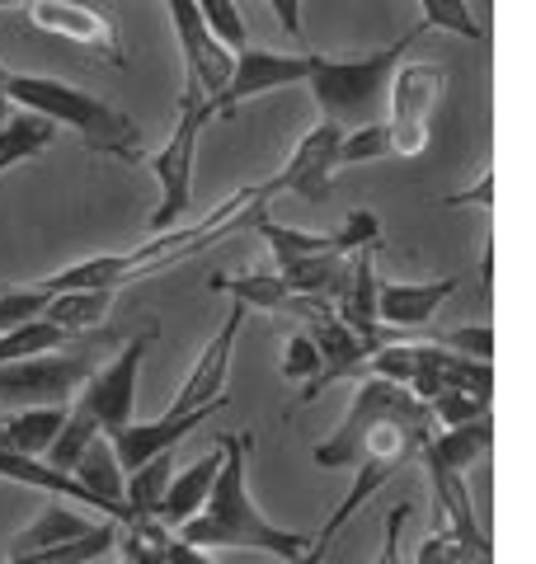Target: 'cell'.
<instances>
[{
  "instance_id": "6da1fadb",
  "label": "cell",
  "mask_w": 536,
  "mask_h": 564,
  "mask_svg": "<svg viewBox=\"0 0 536 564\" xmlns=\"http://www.w3.org/2000/svg\"><path fill=\"white\" fill-rule=\"evenodd\" d=\"M217 447H222V466H217V480H212L207 503L174 536L199 545V551H259V555L292 564L311 545V536L278 527L249 499V447H255V437L222 433Z\"/></svg>"
},
{
  "instance_id": "7a4b0ae2",
  "label": "cell",
  "mask_w": 536,
  "mask_h": 564,
  "mask_svg": "<svg viewBox=\"0 0 536 564\" xmlns=\"http://www.w3.org/2000/svg\"><path fill=\"white\" fill-rule=\"evenodd\" d=\"M0 90H6L10 104L47 118L52 128H71L85 151L114 155V161H141V128L99 95H85L57 76H29V70H6Z\"/></svg>"
},
{
  "instance_id": "3957f363",
  "label": "cell",
  "mask_w": 536,
  "mask_h": 564,
  "mask_svg": "<svg viewBox=\"0 0 536 564\" xmlns=\"http://www.w3.org/2000/svg\"><path fill=\"white\" fill-rule=\"evenodd\" d=\"M424 24L415 33H400L390 47H377V52H363V57H320V52H311V95H315V109L325 122H334V128H363V122L377 118L382 99H386V80L390 70L400 66V57L409 47H415L424 39Z\"/></svg>"
},
{
  "instance_id": "277c9868",
  "label": "cell",
  "mask_w": 536,
  "mask_h": 564,
  "mask_svg": "<svg viewBox=\"0 0 536 564\" xmlns=\"http://www.w3.org/2000/svg\"><path fill=\"white\" fill-rule=\"evenodd\" d=\"M122 339L114 329H85L71 334L62 348L33 352V358L0 367V404L10 410H29V404H71L76 391L89 381V372L109 358Z\"/></svg>"
},
{
  "instance_id": "5b68a950",
  "label": "cell",
  "mask_w": 536,
  "mask_h": 564,
  "mask_svg": "<svg viewBox=\"0 0 536 564\" xmlns=\"http://www.w3.org/2000/svg\"><path fill=\"white\" fill-rule=\"evenodd\" d=\"M447 90V66L442 62H424L409 57L390 70L386 80V132H390V155L415 161L428 151V128H433L438 99Z\"/></svg>"
},
{
  "instance_id": "8992f818",
  "label": "cell",
  "mask_w": 536,
  "mask_h": 564,
  "mask_svg": "<svg viewBox=\"0 0 536 564\" xmlns=\"http://www.w3.org/2000/svg\"><path fill=\"white\" fill-rule=\"evenodd\" d=\"M424 400H415L396 381H382V377H363L357 381V391L349 400V414L339 419V429L325 437V443L311 447V462L320 470H349L357 462V447H363V437L377 429V423H390V419H409L419 414Z\"/></svg>"
},
{
  "instance_id": "52a82bcc",
  "label": "cell",
  "mask_w": 536,
  "mask_h": 564,
  "mask_svg": "<svg viewBox=\"0 0 536 564\" xmlns=\"http://www.w3.org/2000/svg\"><path fill=\"white\" fill-rule=\"evenodd\" d=\"M207 109L203 99H189L179 95V118H174V132L170 141L151 155V174L160 184V207L151 212V231H170L179 226V217L193 207V161H199V137L207 128Z\"/></svg>"
},
{
  "instance_id": "ba28073f",
  "label": "cell",
  "mask_w": 536,
  "mask_h": 564,
  "mask_svg": "<svg viewBox=\"0 0 536 564\" xmlns=\"http://www.w3.org/2000/svg\"><path fill=\"white\" fill-rule=\"evenodd\" d=\"M156 325L128 334L109 358H104L89 381L81 386V395L71 400L76 410H85L89 419L99 423V433H118L122 423H132V410H137V377H141V358H147V348L156 344Z\"/></svg>"
},
{
  "instance_id": "9c48e42d",
  "label": "cell",
  "mask_w": 536,
  "mask_h": 564,
  "mask_svg": "<svg viewBox=\"0 0 536 564\" xmlns=\"http://www.w3.org/2000/svg\"><path fill=\"white\" fill-rule=\"evenodd\" d=\"M288 315H297V321H307V334H311V344H315V358H320V372L301 386V404H311L320 400V391L334 381H349L363 372V362H367V344L357 339V334L339 321V311L334 302H320V296H292V306Z\"/></svg>"
},
{
  "instance_id": "30bf717a",
  "label": "cell",
  "mask_w": 536,
  "mask_h": 564,
  "mask_svg": "<svg viewBox=\"0 0 536 564\" xmlns=\"http://www.w3.org/2000/svg\"><path fill=\"white\" fill-rule=\"evenodd\" d=\"M311 76V52H268V47H240L236 62H231V76L217 95H212L203 109L207 118H226L236 113L240 104L274 95V90H292V85H307Z\"/></svg>"
},
{
  "instance_id": "8fae6325",
  "label": "cell",
  "mask_w": 536,
  "mask_h": 564,
  "mask_svg": "<svg viewBox=\"0 0 536 564\" xmlns=\"http://www.w3.org/2000/svg\"><path fill=\"white\" fill-rule=\"evenodd\" d=\"M165 6H170V24H174L179 52H184V95L207 104L226 85L236 52H231L217 33L203 24V14H199L193 0H165Z\"/></svg>"
},
{
  "instance_id": "7c38bea8",
  "label": "cell",
  "mask_w": 536,
  "mask_h": 564,
  "mask_svg": "<svg viewBox=\"0 0 536 564\" xmlns=\"http://www.w3.org/2000/svg\"><path fill=\"white\" fill-rule=\"evenodd\" d=\"M249 226H255V231L264 236V245H268V250H274V269H288V263H301V259H311V254H330V250H344V254H353L357 245L382 240V231H377V217H372L367 207L349 212V221L339 226V231H297V226H282V221H274L264 207L255 212V217H249Z\"/></svg>"
},
{
  "instance_id": "4fadbf2b",
  "label": "cell",
  "mask_w": 536,
  "mask_h": 564,
  "mask_svg": "<svg viewBox=\"0 0 536 564\" xmlns=\"http://www.w3.org/2000/svg\"><path fill=\"white\" fill-rule=\"evenodd\" d=\"M339 137H344V128H334V122H325V118H320L311 132H301V141L288 155V165H282L268 184H259L264 203L282 198V193H297V198H307V203H325L330 184H334V170H339V161H334Z\"/></svg>"
},
{
  "instance_id": "5bb4252c",
  "label": "cell",
  "mask_w": 536,
  "mask_h": 564,
  "mask_svg": "<svg viewBox=\"0 0 536 564\" xmlns=\"http://www.w3.org/2000/svg\"><path fill=\"white\" fill-rule=\"evenodd\" d=\"M24 10H29V24L39 29V33H52V39H62V43H71V47L95 52V57L109 62V66L128 62V57H122L118 29L104 20L99 10L81 6V0H29Z\"/></svg>"
},
{
  "instance_id": "9a60e30c",
  "label": "cell",
  "mask_w": 536,
  "mask_h": 564,
  "mask_svg": "<svg viewBox=\"0 0 536 564\" xmlns=\"http://www.w3.org/2000/svg\"><path fill=\"white\" fill-rule=\"evenodd\" d=\"M245 315H249V306L231 302L226 321H222V325H217V334H212V339L203 344L199 362H193V372H189V377H184V386L174 391L170 414H193V410H203V404L226 400V377H231V358H236V339H240Z\"/></svg>"
},
{
  "instance_id": "2e32d148",
  "label": "cell",
  "mask_w": 536,
  "mask_h": 564,
  "mask_svg": "<svg viewBox=\"0 0 536 564\" xmlns=\"http://www.w3.org/2000/svg\"><path fill=\"white\" fill-rule=\"evenodd\" d=\"M415 400H433L442 391H471V395H494V367L461 358V352H447L438 344H415V372L405 386Z\"/></svg>"
},
{
  "instance_id": "e0dca14e",
  "label": "cell",
  "mask_w": 536,
  "mask_h": 564,
  "mask_svg": "<svg viewBox=\"0 0 536 564\" xmlns=\"http://www.w3.org/2000/svg\"><path fill=\"white\" fill-rule=\"evenodd\" d=\"M226 400H217V404H203V410H193V414H160V419H151V423H122L118 433H104L109 437V447H114V462H118V470L128 475V470H137L141 462H151V456H160V452H174V443L179 437H189V433H199L203 423L222 410Z\"/></svg>"
},
{
  "instance_id": "ac0fdd59",
  "label": "cell",
  "mask_w": 536,
  "mask_h": 564,
  "mask_svg": "<svg viewBox=\"0 0 536 564\" xmlns=\"http://www.w3.org/2000/svg\"><path fill=\"white\" fill-rule=\"evenodd\" d=\"M377 245H382V240L357 245L353 259H349L344 288H339V296H334L339 321H344L367 348L390 344V339H386V329H382V321H377V282H382V278H377Z\"/></svg>"
},
{
  "instance_id": "d6986e66",
  "label": "cell",
  "mask_w": 536,
  "mask_h": 564,
  "mask_svg": "<svg viewBox=\"0 0 536 564\" xmlns=\"http://www.w3.org/2000/svg\"><path fill=\"white\" fill-rule=\"evenodd\" d=\"M461 288V278H433V282H377V321L382 329H400L415 334L433 325L438 306Z\"/></svg>"
},
{
  "instance_id": "ffe728a7",
  "label": "cell",
  "mask_w": 536,
  "mask_h": 564,
  "mask_svg": "<svg viewBox=\"0 0 536 564\" xmlns=\"http://www.w3.org/2000/svg\"><path fill=\"white\" fill-rule=\"evenodd\" d=\"M419 462H424V470H428V489H433L438 522H442L452 536L467 541L471 555H475L480 564H490V532H485V527H480V518H475L467 475H461V470H447V466H438V462H428V456H419Z\"/></svg>"
},
{
  "instance_id": "44dd1931",
  "label": "cell",
  "mask_w": 536,
  "mask_h": 564,
  "mask_svg": "<svg viewBox=\"0 0 536 564\" xmlns=\"http://www.w3.org/2000/svg\"><path fill=\"white\" fill-rule=\"evenodd\" d=\"M118 551L128 564H217L207 551H199V545L179 541L170 527H160L156 518H128L118 522Z\"/></svg>"
},
{
  "instance_id": "7402d4cb",
  "label": "cell",
  "mask_w": 536,
  "mask_h": 564,
  "mask_svg": "<svg viewBox=\"0 0 536 564\" xmlns=\"http://www.w3.org/2000/svg\"><path fill=\"white\" fill-rule=\"evenodd\" d=\"M217 466H222V447H212L207 456H199V462H193L189 470H174V475H170L165 499H160L156 522H160V527H170V532H179V527H184V522L207 503L212 480H217Z\"/></svg>"
},
{
  "instance_id": "603a6c76",
  "label": "cell",
  "mask_w": 536,
  "mask_h": 564,
  "mask_svg": "<svg viewBox=\"0 0 536 564\" xmlns=\"http://www.w3.org/2000/svg\"><path fill=\"white\" fill-rule=\"evenodd\" d=\"M71 404H29V410L0 414V452L14 456H47L52 437L62 433Z\"/></svg>"
},
{
  "instance_id": "cb8c5ba5",
  "label": "cell",
  "mask_w": 536,
  "mask_h": 564,
  "mask_svg": "<svg viewBox=\"0 0 536 564\" xmlns=\"http://www.w3.org/2000/svg\"><path fill=\"white\" fill-rule=\"evenodd\" d=\"M0 480H14V485H29V489H47V494H57V499H71V503H85V508H99L104 518L114 522V513L104 508L95 494H89L76 475L71 470H57V466H47L43 456H14V452H0Z\"/></svg>"
},
{
  "instance_id": "d4e9b609",
  "label": "cell",
  "mask_w": 536,
  "mask_h": 564,
  "mask_svg": "<svg viewBox=\"0 0 536 564\" xmlns=\"http://www.w3.org/2000/svg\"><path fill=\"white\" fill-rule=\"evenodd\" d=\"M494 443V419H471V423H457V429H438L428 443L419 447V456H428V462H438L447 470H461L467 475L480 456L490 452Z\"/></svg>"
},
{
  "instance_id": "484cf974",
  "label": "cell",
  "mask_w": 536,
  "mask_h": 564,
  "mask_svg": "<svg viewBox=\"0 0 536 564\" xmlns=\"http://www.w3.org/2000/svg\"><path fill=\"white\" fill-rule=\"evenodd\" d=\"M71 475H76V480L95 494V499L109 508L114 513V522H122L128 513H122V470H118V462H114V447H109V437H95V443H89L81 456H76V466H71Z\"/></svg>"
},
{
  "instance_id": "4316f807",
  "label": "cell",
  "mask_w": 536,
  "mask_h": 564,
  "mask_svg": "<svg viewBox=\"0 0 536 564\" xmlns=\"http://www.w3.org/2000/svg\"><path fill=\"white\" fill-rule=\"evenodd\" d=\"M95 527H99V522L71 513V508H43V513L33 518L29 527H20V532L10 536V560H24V555L47 551V545L76 541V536H85V532H95Z\"/></svg>"
},
{
  "instance_id": "83f0119b",
  "label": "cell",
  "mask_w": 536,
  "mask_h": 564,
  "mask_svg": "<svg viewBox=\"0 0 536 564\" xmlns=\"http://www.w3.org/2000/svg\"><path fill=\"white\" fill-rule=\"evenodd\" d=\"M114 288H76V292H57V296H47V306H43V321H52L57 329L66 334H85V329H99L104 325V315H109L114 306Z\"/></svg>"
},
{
  "instance_id": "f1b7e54d",
  "label": "cell",
  "mask_w": 536,
  "mask_h": 564,
  "mask_svg": "<svg viewBox=\"0 0 536 564\" xmlns=\"http://www.w3.org/2000/svg\"><path fill=\"white\" fill-rule=\"evenodd\" d=\"M170 475H174V452H160V456H151V462H141L137 470L122 475V513L128 518H156L160 499H165V489H170Z\"/></svg>"
},
{
  "instance_id": "f546056e",
  "label": "cell",
  "mask_w": 536,
  "mask_h": 564,
  "mask_svg": "<svg viewBox=\"0 0 536 564\" xmlns=\"http://www.w3.org/2000/svg\"><path fill=\"white\" fill-rule=\"evenodd\" d=\"M52 141H57V128H52L47 118L29 113V109H20V113L10 109V118L0 122V174L33 161V155H43Z\"/></svg>"
},
{
  "instance_id": "4dcf8cb0",
  "label": "cell",
  "mask_w": 536,
  "mask_h": 564,
  "mask_svg": "<svg viewBox=\"0 0 536 564\" xmlns=\"http://www.w3.org/2000/svg\"><path fill=\"white\" fill-rule=\"evenodd\" d=\"M212 288L226 292L231 302H240L249 311H288L292 306V288L274 269H268V273H240V278L217 273V278H212Z\"/></svg>"
},
{
  "instance_id": "1f68e13d",
  "label": "cell",
  "mask_w": 536,
  "mask_h": 564,
  "mask_svg": "<svg viewBox=\"0 0 536 564\" xmlns=\"http://www.w3.org/2000/svg\"><path fill=\"white\" fill-rule=\"evenodd\" d=\"M118 541V522H99L95 532H85L76 541H62V545H47L39 555H24V560H6V564H89L99 560L104 551H114Z\"/></svg>"
},
{
  "instance_id": "d6a6232c",
  "label": "cell",
  "mask_w": 536,
  "mask_h": 564,
  "mask_svg": "<svg viewBox=\"0 0 536 564\" xmlns=\"http://www.w3.org/2000/svg\"><path fill=\"white\" fill-rule=\"evenodd\" d=\"M99 437V423L89 419L85 410H76V404H71L66 410V423H62V433L52 437V447H47V466H57V470H71L76 466V456L95 443Z\"/></svg>"
},
{
  "instance_id": "836d02e7",
  "label": "cell",
  "mask_w": 536,
  "mask_h": 564,
  "mask_svg": "<svg viewBox=\"0 0 536 564\" xmlns=\"http://www.w3.org/2000/svg\"><path fill=\"white\" fill-rule=\"evenodd\" d=\"M386 155H390V132H386L382 118H372L363 128H349L339 137L334 161L339 165H367V161H386Z\"/></svg>"
},
{
  "instance_id": "e575fe53",
  "label": "cell",
  "mask_w": 536,
  "mask_h": 564,
  "mask_svg": "<svg viewBox=\"0 0 536 564\" xmlns=\"http://www.w3.org/2000/svg\"><path fill=\"white\" fill-rule=\"evenodd\" d=\"M419 10H424V29H438V33H457V39H471L480 43L485 39V24L471 14L467 0H419Z\"/></svg>"
},
{
  "instance_id": "d590c367",
  "label": "cell",
  "mask_w": 536,
  "mask_h": 564,
  "mask_svg": "<svg viewBox=\"0 0 536 564\" xmlns=\"http://www.w3.org/2000/svg\"><path fill=\"white\" fill-rule=\"evenodd\" d=\"M428 404V419H433V429H457V423H471V419H485L490 414V400L485 395H471V391H442Z\"/></svg>"
},
{
  "instance_id": "8d00e7d4",
  "label": "cell",
  "mask_w": 536,
  "mask_h": 564,
  "mask_svg": "<svg viewBox=\"0 0 536 564\" xmlns=\"http://www.w3.org/2000/svg\"><path fill=\"white\" fill-rule=\"evenodd\" d=\"M428 344H438V348H447V352H461V358H475V362H490V358H494V325L480 321V325L438 329Z\"/></svg>"
},
{
  "instance_id": "74e56055",
  "label": "cell",
  "mask_w": 536,
  "mask_h": 564,
  "mask_svg": "<svg viewBox=\"0 0 536 564\" xmlns=\"http://www.w3.org/2000/svg\"><path fill=\"white\" fill-rule=\"evenodd\" d=\"M203 14V24L217 33V39L231 47V52H240L249 47V29H245V14L236 10V0H193Z\"/></svg>"
},
{
  "instance_id": "f35d334b",
  "label": "cell",
  "mask_w": 536,
  "mask_h": 564,
  "mask_svg": "<svg viewBox=\"0 0 536 564\" xmlns=\"http://www.w3.org/2000/svg\"><path fill=\"white\" fill-rule=\"evenodd\" d=\"M415 564H480V560L471 555V545H467V541L452 536L442 522H433V532L419 541Z\"/></svg>"
},
{
  "instance_id": "ab89813d",
  "label": "cell",
  "mask_w": 536,
  "mask_h": 564,
  "mask_svg": "<svg viewBox=\"0 0 536 564\" xmlns=\"http://www.w3.org/2000/svg\"><path fill=\"white\" fill-rule=\"evenodd\" d=\"M315 372H320V358H315V344H311V334H307V329L288 334V344H282V377L307 386Z\"/></svg>"
},
{
  "instance_id": "60d3db41",
  "label": "cell",
  "mask_w": 536,
  "mask_h": 564,
  "mask_svg": "<svg viewBox=\"0 0 536 564\" xmlns=\"http://www.w3.org/2000/svg\"><path fill=\"white\" fill-rule=\"evenodd\" d=\"M405 522H409V503H396L390 508V518H386V536H382V551L372 564H405L400 560V532H405Z\"/></svg>"
},
{
  "instance_id": "b9f144b4",
  "label": "cell",
  "mask_w": 536,
  "mask_h": 564,
  "mask_svg": "<svg viewBox=\"0 0 536 564\" xmlns=\"http://www.w3.org/2000/svg\"><path fill=\"white\" fill-rule=\"evenodd\" d=\"M447 207H494V170H480L475 188H461V193H447L442 198Z\"/></svg>"
},
{
  "instance_id": "7bdbcfd3",
  "label": "cell",
  "mask_w": 536,
  "mask_h": 564,
  "mask_svg": "<svg viewBox=\"0 0 536 564\" xmlns=\"http://www.w3.org/2000/svg\"><path fill=\"white\" fill-rule=\"evenodd\" d=\"M264 6L278 14V24L288 39H301V0H264Z\"/></svg>"
},
{
  "instance_id": "ee69618b",
  "label": "cell",
  "mask_w": 536,
  "mask_h": 564,
  "mask_svg": "<svg viewBox=\"0 0 536 564\" xmlns=\"http://www.w3.org/2000/svg\"><path fill=\"white\" fill-rule=\"evenodd\" d=\"M330 560V541L325 536H311V545H307V551H301L292 564H325Z\"/></svg>"
},
{
  "instance_id": "f6af8a7d",
  "label": "cell",
  "mask_w": 536,
  "mask_h": 564,
  "mask_svg": "<svg viewBox=\"0 0 536 564\" xmlns=\"http://www.w3.org/2000/svg\"><path fill=\"white\" fill-rule=\"evenodd\" d=\"M20 6H29V0H0V10H20Z\"/></svg>"
},
{
  "instance_id": "bcb514c9",
  "label": "cell",
  "mask_w": 536,
  "mask_h": 564,
  "mask_svg": "<svg viewBox=\"0 0 536 564\" xmlns=\"http://www.w3.org/2000/svg\"><path fill=\"white\" fill-rule=\"evenodd\" d=\"M6 118H10V99H6V95H0V122H6Z\"/></svg>"
},
{
  "instance_id": "7dc6e473",
  "label": "cell",
  "mask_w": 536,
  "mask_h": 564,
  "mask_svg": "<svg viewBox=\"0 0 536 564\" xmlns=\"http://www.w3.org/2000/svg\"><path fill=\"white\" fill-rule=\"evenodd\" d=\"M0 76H6V66H0Z\"/></svg>"
},
{
  "instance_id": "c3c4849f",
  "label": "cell",
  "mask_w": 536,
  "mask_h": 564,
  "mask_svg": "<svg viewBox=\"0 0 536 564\" xmlns=\"http://www.w3.org/2000/svg\"><path fill=\"white\" fill-rule=\"evenodd\" d=\"M0 95H6V90H0Z\"/></svg>"
},
{
  "instance_id": "681fc988",
  "label": "cell",
  "mask_w": 536,
  "mask_h": 564,
  "mask_svg": "<svg viewBox=\"0 0 536 564\" xmlns=\"http://www.w3.org/2000/svg\"><path fill=\"white\" fill-rule=\"evenodd\" d=\"M122 564H128V560H122Z\"/></svg>"
}]
</instances>
